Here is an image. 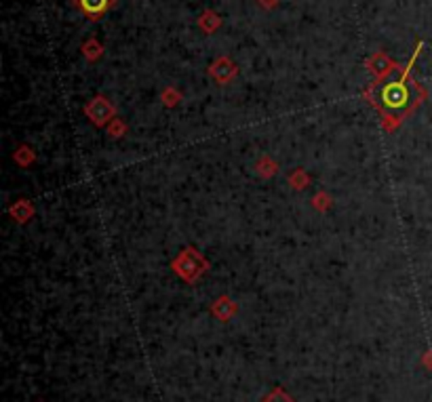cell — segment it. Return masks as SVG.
<instances>
[{"label": "cell", "mask_w": 432, "mask_h": 402, "mask_svg": "<svg viewBox=\"0 0 432 402\" xmlns=\"http://www.w3.org/2000/svg\"><path fill=\"white\" fill-rule=\"evenodd\" d=\"M416 55H418V51H416ZM416 55H414V59H416ZM414 59H412V63H414ZM412 63L397 78L384 80V83H380L371 91V97L376 99V106L384 114H388V116H403V114H407L418 104V99H420V89L409 78Z\"/></svg>", "instance_id": "1"}, {"label": "cell", "mask_w": 432, "mask_h": 402, "mask_svg": "<svg viewBox=\"0 0 432 402\" xmlns=\"http://www.w3.org/2000/svg\"><path fill=\"white\" fill-rule=\"evenodd\" d=\"M114 4L116 0H74V6L91 21H97L100 17H104Z\"/></svg>", "instance_id": "2"}, {"label": "cell", "mask_w": 432, "mask_h": 402, "mask_svg": "<svg viewBox=\"0 0 432 402\" xmlns=\"http://www.w3.org/2000/svg\"><path fill=\"white\" fill-rule=\"evenodd\" d=\"M262 402H295V401L289 396L283 388H277V390H272V392H270V394H268Z\"/></svg>", "instance_id": "3"}]
</instances>
